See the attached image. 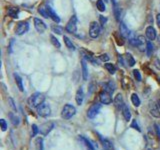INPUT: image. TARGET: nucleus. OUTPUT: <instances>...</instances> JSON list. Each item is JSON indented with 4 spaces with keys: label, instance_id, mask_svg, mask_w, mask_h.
I'll return each instance as SVG.
<instances>
[{
    "label": "nucleus",
    "instance_id": "f8f14e48",
    "mask_svg": "<svg viewBox=\"0 0 160 150\" xmlns=\"http://www.w3.org/2000/svg\"><path fill=\"white\" fill-rule=\"evenodd\" d=\"M121 111H122V115H123L124 119L126 121H129L131 119V113H130L129 108H128V106L126 104H124L123 106H122Z\"/></svg>",
    "mask_w": 160,
    "mask_h": 150
},
{
    "label": "nucleus",
    "instance_id": "dca6fc26",
    "mask_svg": "<svg viewBox=\"0 0 160 150\" xmlns=\"http://www.w3.org/2000/svg\"><path fill=\"white\" fill-rule=\"evenodd\" d=\"M81 66H82V77L83 80H87L88 78V69H87V63L85 59H82L81 60Z\"/></svg>",
    "mask_w": 160,
    "mask_h": 150
},
{
    "label": "nucleus",
    "instance_id": "c85d7f7f",
    "mask_svg": "<svg viewBox=\"0 0 160 150\" xmlns=\"http://www.w3.org/2000/svg\"><path fill=\"white\" fill-rule=\"evenodd\" d=\"M131 101H132L133 105L136 106V107H138V106L140 105V99H139V97H138V95L136 94V93H133V94L131 95Z\"/></svg>",
    "mask_w": 160,
    "mask_h": 150
},
{
    "label": "nucleus",
    "instance_id": "4c0bfd02",
    "mask_svg": "<svg viewBox=\"0 0 160 150\" xmlns=\"http://www.w3.org/2000/svg\"><path fill=\"white\" fill-rule=\"evenodd\" d=\"M38 132H39L38 127H37L35 124H33V125H32V137L36 136L37 134H38Z\"/></svg>",
    "mask_w": 160,
    "mask_h": 150
},
{
    "label": "nucleus",
    "instance_id": "f3484780",
    "mask_svg": "<svg viewBox=\"0 0 160 150\" xmlns=\"http://www.w3.org/2000/svg\"><path fill=\"white\" fill-rule=\"evenodd\" d=\"M45 126H46V128H43V127H40V133L41 134H43V135H47V134H48L50 131L52 130V128L54 127V124L53 123H46V124H44Z\"/></svg>",
    "mask_w": 160,
    "mask_h": 150
},
{
    "label": "nucleus",
    "instance_id": "1a4fd4ad",
    "mask_svg": "<svg viewBox=\"0 0 160 150\" xmlns=\"http://www.w3.org/2000/svg\"><path fill=\"white\" fill-rule=\"evenodd\" d=\"M34 26H35V29L39 33H43L47 28L46 24L41 19H39V18H34Z\"/></svg>",
    "mask_w": 160,
    "mask_h": 150
},
{
    "label": "nucleus",
    "instance_id": "473e14b6",
    "mask_svg": "<svg viewBox=\"0 0 160 150\" xmlns=\"http://www.w3.org/2000/svg\"><path fill=\"white\" fill-rule=\"evenodd\" d=\"M50 39H51V43H52V44L53 45H54L55 46V47L56 48H60V43H59V41H58V39L57 38H56V37L55 36H53V35H51V36H50Z\"/></svg>",
    "mask_w": 160,
    "mask_h": 150
},
{
    "label": "nucleus",
    "instance_id": "2eb2a0df",
    "mask_svg": "<svg viewBox=\"0 0 160 150\" xmlns=\"http://www.w3.org/2000/svg\"><path fill=\"white\" fill-rule=\"evenodd\" d=\"M119 29H120V34L124 37V38H126V37H129V35H130L129 29H128V28H127V26H126V25H125V23L121 22V23H120V27H119Z\"/></svg>",
    "mask_w": 160,
    "mask_h": 150
},
{
    "label": "nucleus",
    "instance_id": "e433bc0d",
    "mask_svg": "<svg viewBox=\"0 0 160 150\" xmlns=\"http://www.w3.org/2000/svg\"><path fill=\"white\" fill-rule=\"evenodd\" d=\"M0 124H1V129L2 131H6L7 129V123L4 119H0Z\"/></svg>",
    "mask_w": 160,
    "mask_h": 150
},
{
    "label": "nucleus",
    "instance_id": "a878e982",
    "mask_svg": "<svg viewBox=\"0 0 160 150\" xmlns=\"http://www.w3.org/2000/svg\"><path fill=\"white\" fill-rule=\"evenodd\" d=\"M63 39H64L65 45H66V47H67L68 49H70V50H74V49H75L74 45H73V43H72V41L68 38L67 36H63Z\"/></svg>",
    "mask_w": 160,
    "mask_h": 150
},
{
    "label": "nucleus",
    "instance_id": "b1692460",
    "mask_svg": "<svg viewBox=\"0 0 160 150\" xmlns=\"http://www.w3.org/2000/svg\"><path fill=\"white\" fill-rule=\"evenodd\" d=\"M18 13H19V9L18 8H14V7L8 8V14H9V16H11L12 18H17Z\"/></svg>",
    "mask_w": 160,
    "mask_h": 150
},
{
    "label": "nucleus",
    "instance_id": "412c9836",
    "mask_svg": "<svg viewBox=\"0 0 160 150\" xmlns=\"http://www.w3.org/2000/svg\"><path fill=\"white\" fill-rule=\"evenodd\" d=\"M99 138H100V140H101L102 145H103V147H104L105 150H113V147H112V143L109 141V140L103 139L101 136H100Z\"/></svg>",
    "mask_w": 160,
    "mask_h": 150
},
{
    "label": "nucleus",
    "instance_id": "20e7f679",
    "mask_svg": "<svg viewBox=\"0 0 160 150\" xmlns=\"http://www.w3.org/2000/svg\"><path fill=\"white\" fill-rule=\"evenodd\" d=\"M51 113V108L46 103H42L41 105L37 107V114L41 117H48Z\"/></svg>",
    "mask_w": 160,
    "mask_h": 150
},
{
    "label": "nucleus",
    "instance_id": "6ab92c4d",
    "mask_svg": "<svg viewBox=\"0 0 160 150\" xmlns=\"http://www.w3.org/2000/svg\"><path fill=\"white\" fill-rule=\"evenodd\" d=\"M150 114L156 118H160V109L156 104H153L150 107Z\"/></svg>",
    "mask_w": 160,
    "mask_h": 150
},
{
    "label": "nucleus",
    "instance_id": "c756f323",
    "mask_svg": "<svg viewBox=\"0 0 160 150\" xmlns=\"http://www.w3.org/2000/svg\"><path fill=\"white\" fill-rule=\"evenodd\" d=\"M96 6H97V8H98V10L99 11H105V4H104V2H103V0H97V2H96Z\"/></svg>",
    "mask_w": 160,
    "mask_h": 150
},
{
    "label": "nucleus",
    "instance_id": "a18cd8bd",
    "mask_svg": "<svg viewBox=\"0 0 160 150\" xmlns=\"http://www.w3.org/2000/svg\"><path fill=\"white\" fill-rule=\"evenodd\" d=\"M156 22H157V25H158V27L160 28V13L156 16Z\"/></svg>",
    "mask_w": 160,
    "mask_h": 150
},
{
    "label": "nucleus",
    "instance_id": "f704fd0d",
    "mask_svg": "<svg viewBox=\"0 0 160 150\" xmlns=\"http://www.w3.org/2000/svg\"><path fill=\"white\" fill-rule=\"evenodd\" d=\"M114 14H115V17H116V20L120 19V15H121V11H120V8H118L117 6H115L114 8Z\"/></svg>",
    "mask_w": 160,
    "mask_h": 150
},
{
    "label": "nucleus",
    "instance_id": "49530a36",
    "mask_svg": "<svg viewBox=\"0 0 160 150\" xmlns=\"http://www.w3.org/2000/svg\"><path fill=\"white\" fill-rule=\"evenodd\" d=\"M112 1H113V3H114V4L116 3V0H112Z\"/></svg>",
    "mask_w": 160,
    "mask_h": 150
},
{
    "label": "nucleus",
    "instance_id": "a19ab883",
    "mask_svg": "<svg viewBox=\"0 0 160 150\" xmlns=\"http://www.w3.org/2000/svg\"><path fill=\"white\" fill-rule=\"evenodd\" d=\"M131 127L132 128H134V129H136L137 131H139L140 132V128H139V126H138V124H137V122H136V120H133L132 121V123H131Z\"/></svg>",
    "mask_w": 160,
    "mask_h": 150
},
{
    "label": "nucleus",
    "instance_id": "ddd939ff",
    "mask_svg": "<svg viewBox=\"0 0 160 150\" xmlns=\"http://www.w3.org/2000/svg\"><path fill=\"white\" fill-rule=\"evenodd\" d=\"M47 9H48L49 17L51 18V19L54 21V22H56V23H59V22H60V18H59L58 15L55 13V11L53 10V9L50 7V6H47Z\"/></svg>",
    "mask_w": 160,
    "mask_h": 150
},
{
    "label": "nucleus",
    "instance_id": "f03ea898",
    "mask_svg": "<svg viewBox=\"0 0 160 150\" xmlns=\"http://www.w3.org/2000/svg\"><path fill=\"white\" fill-rule=\"evenodd\" d=\"M75 113H76V109H75L74 106L71 104H66L64 105L61 111V116L64 119H70L72 116H74Z\"/></svg>",
    "mask_w": 160,
    "mask_h": 150
},
{
    "label": "nucleus",
    "instance_id": "aec40b11",
    "mask_svg": "<svg viewBox=\"0 0 160 150\" xmlns=\"http://www.w3.org/2000/svg\"><path fill=\"white\" fill-rule=\"evenodd\" d=\"M114 89H115V84L113 82H111V81H109L108 83L104 84V90L109 92L110 94H113Z\"/></svg>",
    "mask_w": 160,
    "mask_h": 150
},
{
    "label": "nucleus",
    "instance_id": "ea45409f",
    "mask_svg": "<svg viewBox=\"0 0 160 150\" xmlns=\"http://www.w3.org/2000/svg\"><path fill=\"white\" fill-rule=\"evenodd\" d=\"M99 59L101 61H103V62H106V61L109 60V56L107 54H102V55L99 56Z\"/></svg>",
    "mask_w": 160,
    "mask_h": 150
},
{
    "label": "nucleus",
    "instance_id": "cd10ccee",
    "mask_svg": "<svg viewBox=\"0 0 160 150\" xmlns=\"http://www.w3.org/2000/svg\"><path fill=\"white\" fill-rule=\"evenodd\" d=\"M105 68L107 69V71L110 74H114L116 72V66L114 64H112V63H106L105 65Z\"/></svg>",
    "mask_w": 160,
    "mask_h": 150
},
{
    "label": "nucleus",
    "instance_id": "9d476101",
    "mask_svg": "<svg viewBox=\"0 0 160 150\" xmlns=\"http://www.w3.org/2000/svg\"><path fill=\"white\" fill-rule=\"evenodd\" d=\"M136 45H137V47H138V49L140 50V51H146L147 42H146V39L144 38V36L139 35V36L137 37Z\"/></svg>",
    "mask_w": 160,
    "mask_h": 150
},
{
    "label": "nucleus",
    "instance_id": "2f4dec72",
    "mask_svg": "<svg viewBox=\"0 0 160 150\" xmlns=\"http://www.w3.org/2000/svg\"><path fill=\"white\" fill-rule=\"evenodd\" d=\"M9 117L11 118V122L13 123V125H18V124H19V118H18L15 114L10 113V114H9Z\"/></svg>",
    "mask_w": 160,
    "mask_h": 150
},
{
    "label": "nucleus",
    "instance_id": "de8ad7c7",
    "mask_svg": "<svg viewBox=\"0 0 160 150\" xmlns=\"http://www.w3.org/2000/svg\"><path fill=\"white\" fill-rule=\"evenodd\" d=\"M158 80H159V83H160V78H159V79H158Z\"/></svg>",
    "mask_w": 160,
    "mask_h": 150
},
{
    "label": "nucleus",
    "instance_id": "4468645a",
    "mask_svg": "<svg viewBox=\"0 0 160 150\" xmlns=\"http://www.w3.org/2000/svg\"><path fill=\"white\" fill-rule=\"evenodd\" d=\"M83 99H84V92H83V89L82 88H79L77 90L76 92V96H75V100H76L77 104L78 105H81L83 102Z\"/></svg>",
    "mask_w": 160,
    "mask_h": 150
},
{
    "label": "nucleus",
    "instance_id": "0eeeda50",
    "mask_svg": "<svg viewBox=\"0 0 160 150\" xmlns=\"http://www.w3.org/2000/svg\"><path fill=\"white\" fill-rule=\"evenodd\" d=\"M99 99H100V102L102 103V104H105V105H109L112 103V97H111V94L107 91H105V90H103L102 92H100L99 94Z\"/></svg>",
    "mask_w": 160,
    "mask_h": 150
},
{
    "label": "nucleus",
    "instance_id": "5701e85b",
    "mask_svg": "<svg viewBox=\"0 0 160 150\" xmlns=\"http://www.w3.org/2000/svg\"><path fill=\"white\" fill-rule=\"evenodd\" d=\"M14 78H15V82H16L18 88H19L20 91H24V88H23V83H22V79H21V77L19 76L18 74L15 73L14 74Z\"/></svg>",
    "mask_w": 160,
    "mask_h": 150
},
{
    "label": "nucleus",
    "instance_id": "37998d69",
    "mask_svg": "<svg viewBox=\"0 0 160 150\" xmlns=\"http://www.w3.org/2000/svg\"><path fill=\"white\" fill-rule=\"evenodd\" d=\"M154 127H155V131H156V134H157L158 139L160 140V130H159L158 125H157V124H154Z\"/></svg>",
    "mask_w": 160,
    "mask_h": 150
},
{
    "label": "nucleus",
    "instance_id": "9b49d317",
    "mask_svg": "<svg viewBox=\"0 0 160 150\" xmlns=\"http://www.w3.org/2000/svg\"><path fill=\"white\" fill-rule=\"evenodd\" d=\"M146 37L149 40H154L156 38V30L153 26H148L146 28Z\"/></svg>",
    "mask_w": 160,
    "mask_h": 150
},
{
    "label": "nucleus",
    "instance_id": "7c9ffc66",
    "mask_svg": "<svg viewBox=\"0 0 160 150\" xmlns=\"http://www.w3.org/2000/svg\"><path fill=\"white\" fill-rule=\"evenodd\" d=\"M126 59H127V63L129 66H133V65L135 64V60H134L133 56L129 54V53H127L126 54Z\"/></svg>",
    "mask_w": 160,
    "mask_h": 150
},
{
    "label": "nucleus",
    "instance_id": "f257e3e1",
    "mask_svg": "<svg viewBox=\"0 0 160 150\" xmlns=\"http://www.w3.org/2000/svg\"><path fill=\"white\" fill-rule=\"evenodd\" d=\"M45 101V96L43 93L36 92L30 96V98L28 99V104L30 107L32 108H37L38 106H40L42 103H44Z\"/></svg>",
    "mask_w": 160,
    "mask_h": 150
},
{
    "label": "nucleus",
    "instance_id": "7ed1b4c3",
    "mask_svg": "<svg viewBox=\"0 0 160 150\" xmlns=\"http://www.w3.org/2000/svg\"><path fill=\"white\" fill-rule=\"evenodd\" d=\"M101 107L102 105L100 104V103H95V104H93L92 106H90V108L88 109V111H87V116H88L90 119H93V118H95L98 113L101 110Z\"/></svg>",
    "mask_w": 160,
    "mask_h": 150
},
{
    "label": "nucleus",
    "instance_id": "09e8293b",
    "mask_svg": "<svg viewBox=\"0 0 160 150\" xmlns=\"http://www.w3.org/2000/svg\"><path fill=\"white\" fill-rule=\"evenodd\" d=\"M104 1H108V0H104Z\"/></svg>",
    "mask_w": 160,
    "mask_h": 150
},
{
    "label": "nucleus",
    "instance_id": "c03bdc74",
    "mask_svg": "<svg viewBox=\"0 0 160 150\" xmlns=\"http://www.w3.org/2000/svg\"><path fill=\"white\" fill-rule=\"evenodd\" d=\"M107 21V18H105L104 16H100V22H101L102 25H104Z\"/></svg>",
    "mask_w": 160,
    "mask_h": 150
},
{
    "label": "nucleus",
    "instance_id": "c9c22d12",
    "mask_svg": "<svg viewBox=\"0 0 160 150\" xmlns=\"http://www.w3.org/2000/svg\"><path fill=\"white\" fill-rule=\"evenodd\" d=\"M52 30L54 31V32H56L57 34H61L62 33V28L61 27H59L58 25H54V26H52Z\"/></svg>",
    "mask_w": 160,
    "mask_h": 150
},
{
    "label": "nucleus",
    "instance_id": "bb28decb",
    "mask_svg": "<svg viewBox=\"0 0 160 150\" xmlns=\"http://www.w3.org/2000/svg\"><path fill=\"white\" fill-rule=\"evenodd\" d=\"M38 12L42 15L43 17H45V18H48L49 17V13H48V9H47V6H41V7L38 9Z\"/></svg>",
    "mask_w": 160,
    "mask_h": 150
},
{
    "label": "nucleus",
    "instance_id": "393cba45",
    "mask_svg": "<svg viewBox=\"0 0 160 150\" xmlns=\"http://www.w3.org/2000/svg\"><path fill=\"white\" fill-rule=\"evenodd\" d=\"M82 54L84 56V58L86 59V60H88L89 62H91V63H93V65H97L98 63H97V61L94 60V58L92 57V55L90 54L89 52H86V51H82Z\"/></svg>",
    "mask_w": 160,
    "mask_h": 150
},
{
    "label": "nucleus",
    "instance_id": "a211bd4d",
    "mask_svg": "<svg viewBox=\"0 0 160 150\" xmlns=\"http://www.w3.org/2000/svg\"><path fill=\"white\" fill-rule=\"evenodd\" d=\"M114 105L117 108H122V106L124 105L123 97H122V95L120 94V93L115 96V98H114Z\"/></svg>",
    "mask_w": 160,
    "mask_h": 150
},
{
    "label": "nucleus",
    "instance_id": "39448f33",
    "mask_svg": "<svg viewBox=\"0 0 160 150\" xmlns=\"http://www.w3.org/2000/svg\"><path fill=\"white\" fill-rule=\"evenodd\" d=\"M100 34V25L96 21L90 23L89 26V35L91 38H97Z\"/></svg>",
    "mask_w": 160,
    "mask_h": 150
},
{
    "label": "nucleus",
    "instance_id": "58836bf2",
    "mask_svg": "<svg viewBox=\"0 0 160 150\" xmlns=\"http://www.w3.org/2000/svg\"><path fill=\"white\" fill-rule=\"evenodd\" d=\"M133 74H134V77L136 78L137 81H141V75H140V72L138 70H133Z\"/></svg>",
    "mask_w": 160,
    "mask_h": 150
},
{
    "label": "nucleus",
    "instance_id": "79ce46f5",
    "mask_svg": "<svg viewBox=\"0 0 160 150\" xmlns=\"http://www.w3.org/2000/svg\"><path fill=\"white\" fill-rule=\"evenodd\" d=\"M8 101H9V103H10V107H11L12 109H13L14 111H16V106H15V104H14V101H13V99H12L11 97H9Z\"/></svg>",
    "mask_w": 160,
    "mask_h": 150
},
{
    "label": "nucleus",
    "instance_id": "8fccbe9b",
    "mask_svg": "<svg viewBox=\"0 0 160 150\" xmlns=\"http://www.w3.org/2000/svg\"><path fill=\"white\" fill-rule=\"evenodd\" d=\"M148 150H151V149H148Z\"/></svg>",
    "mask_w": 160,
    "mask_h": 150
},
{
    "label": "nucleus",
    "instance_id": "4be33fe9",
    "mask_svg": "<svg viewBox=\"0 0 160 150\" xmlns=\"http://www.w3.org/2000/svg\"><path fill=\"white\" fill-rule=\"evenodd\" d=\"M80 140L84 143V145H85V147H86L87 150H94V147L92 146L91 142H90L87 138H85V137L82 136V135H80Z\"/></svg>",
    "mask_w": 160,
    "mask_h": 150
},
{
    "label": "nucleus",
    "instance_id": "6e6552de",
    "mask_svg": "<svg viewBox=\"0 0 160 150\" xmlns=\"http://www.w3.org/2000/svg\"><path fill=\"white\" fill-rule=\"evenodd\" d=\"M28 29H29V24H28L27 21H22L19 24L17 25L16 29H15V33L17 35H23L24 33H26Z\"/></svg>",
    "mask_w": 160,
    "mask_h": 150
},
{
    "label": "nucleus",
    "instance_id": "72a5a7b5",
    "mask_svg": "<svg viewBox=\"0 0 160 150\" xmlns=\"http://www.w3.org/2000/svg\"><path fill=\"white\" fill-rule=\"evenodd\" d=\"M146 51H147V55L150 56L153 52V45L151 42H147V47H146Z\"/></svg>",
    "mask_w": 160,
    "mask_h": 150
},
{
    "label": "nucleus",
    "instance_id": "423d86ee",
    "mask_svg": "<svg viewBox=\"0 0 160 150\" xmlns=\"http://www.w3.org/2000/svg\"><path fill=\"white\" fill-rule=\"evenodd\" d=\"M77 30V17L73 15L66 25V31L69 33H75Z\"/></svg>",
    "mask_w": 160,
    "mask_h": 150
}]
</instances>
